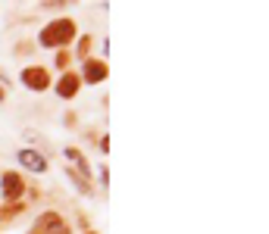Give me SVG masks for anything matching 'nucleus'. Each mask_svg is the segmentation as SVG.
<instances>
[{
  "instance_id": "nucleus-1",
  "label": "nucleus",
  "mask_w": 269,
  "mask_h": 234,
  "mask_svg": "<svg viewBox=\"0 0 269 234\" xmlns=\"http://www.w3.org/2000/svg\"><path fill=\"white\" fill-rule=\"evenodd\" d=\"M69 38H76V25H72L69 19H60V22L47 25V29L41 32V44L44 47H63Z\"/></svg>"
},
{
  "instance_id": "nucleus-2",
  "label": "nucleus",
  "mask_w": 269,
  "mask_h": 234,
  "mask_svg": "<svg viewBox=\"0 0 269 234\" xmlns=\"http://www.w3.org/2000/svg\"><path fill=\"white\" fill-rule=\"evenodd\" d=\"M32 234H69V231L63 228V222H60L57 213H47V216L38 219V225L32 228Z\"/></svg>"
},
{
  "instance_id": "nucleus-3",
  "label": "nucleus",
  "mask_w": 269,
  "mask_h": 234,
  "mask_svg": "<svg viewBox=\"0 0 269 234\" xmlns=\"http://www.w3.org/2000/svg\"><path fill=\"white\" fill-rule=\"evenodd\" d=\"M22 82H26L32 91H44L47 85H51V78H47V72H44V69L32 66V69H26V72H22Z\"/></svg>"
},
{
  "instance_id": "nucleus-4",
  "label": "nucleus",
  "mask_w": 269,
  "mask_h": 234,
  "mask_svg": "<svg viewBox=\"0 0 269 234\" xmlns=\"http://www.w3.org/2000/svg\"><path fill=\"white\" fill-rule=\"evenodd\" d=\"M0 191H4L7 200H16L22 194V178L16 172H4V178H0Z\"/></svg>"
},
{
  "instance_id": "nucleus-5",
  "label": "nucleus",
  "mask_w": 269,
  "mask_h": 234,
  "mask_svg": "<svg viewBox=\"0 0 269 234\" xmlns=\"http://www.w3.org/2000/svg\"><path fill=\"white\" fill-rule=\"evenodd\" d=\"M19 160H22V166H29V169H35V172H44V169H47L44 156H41V153H32V150H22Z\"/></svg>"
},
{
  "instance_id": "nucleus-6",
  "label": "nucleus",
  "mask_w": 269,
  "mask_h": 234,
  "mask_svg": "<svg viewBox=\"0 0 269 234\" xmlns=\"http://www.w3.org/2000/svg\"><path fill=\"white\" fill-rule=\"evenodd\" d=\"M101 78H107V63H97V60H91L88 66H85V82H101Z\"/></svg>"
},
{
  "instance_id": "nucleus-7",
  "label": "nucleus",
  "mask_w": 269,
  "mask_h": 234,
  "mask_svg": "<svg viewBox=\"0 0 269 234\" xmlns=\"http://www.w3.org/2000/svg\"><path fill=\"white\" fill-rule=\"evenodd\" d=\"M76 91H79V75H66L63 82L57 85V94H60V97H72Z\"/></svg>"
}]
</instances>
